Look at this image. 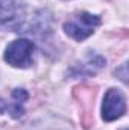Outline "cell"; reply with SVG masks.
Instances as JSON below:
<instances>
[{
	"label": "cell",
	"instance_id": "obj_1",
	"mask_svg": "<svg viewBox=\"0 0 129 130\" xmlns=\"http://www.w3.org/2000/svg\"><path fill=\"white\" fill-rule=\"evenodd\" d=\"M99 24H100V18L97 15L88 14V12H81L65 23L64 32L76 41H84L90 35H93V32L96 30Z\"/></svg>",
	"mask_w": 129,
	"mask_h": 130
},
{
	"label": "cell",
	"instance_id": "obj_2",
	"mask_svg": "<svg viewBox=\"0 0 129 130\" xmlns=\"http://www.w3.org/2000/svg\"><path fill=\"white\" fill-rule=\"evenodd\" d=\"M35 50L32 41L26 38H20L12 41L5 50V61L12 67L26 68L32 65V55Z\"/></svg>",
	"mask_w": 129,
	"mask_h": 130
},
{
	"label": "cell",
	"instance_id": "obj_3",
	"mask_svg": "<svg viewBox=\"0 0 129 130\" xmlns=\"http://www.w3.org/2000/svg\"><path fill=\"white\" fill-rule=\"evenodd\" d=\"M24 15L21 0H0V27L17 30L24 21Z\"/></svg>",
	"mask_w": 129,
	"mask_h": 130
},
{
	"label": "cell",
	"instance_id": "obj_4",
	"mask_svg": "<svg viewBox=\"0 0 129 130\" xmlns=\"http://www.w3.org/2000/svg\"><path fill=\"white\" fill-rule=\"evenodd\" d=\"M126 113V97L117 88H109L103 97L102 118L105 121H114Z\"/></svg>",
	"mask_w": 129,
	"mask_h": 130
},
{
	"label": "cell",
	"instance_id": "obj_5",
	"mask_svg": "<svg viewBox=\"0 0 129 130\" xmlns=\"http://www.w3.org/2000/svg\"><path fill=\"white\" fill-rule=\"evenodd\" d=\"M5 110H9L11 115H12V118H20V117H23V113H24V109H23V106H20V103L8 104L5 100L0 98V113H3Z\"/></svg>",
	"mask_w": 129,
	"mask_h": 130
},
{
	"label": "cell",
	"instance_id": "obj_6",
	"mask_svg": "<svg viewBox=\"0 0 129 130\" xmlns=\"http://www.w3.org/2000/svg\"><path fill=\"white\" fill-rule=\"evenodd\" d=\"M12 98H15L18 103H24V101H28L29 94H28V91H26V89L18 88V89H14V91H12Z\"/></svg>",
	"mask_w": 129,
	"mask_h": 130
}]
</instances>
